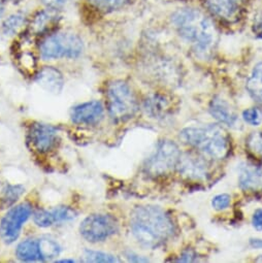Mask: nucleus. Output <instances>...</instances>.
I'll return each instance as SVG.
<instances>
[{
	"label": "nucleus",
	"mask_w": 262,
	"mask_h": 263,
	"mask_svg": "<svg viewBox=\"0 0 262 263\" xmlns=\"http://www.w3.org/2000/svg\"><path fill=\"white\" fill-rule=\"evenodd\" d=\"M181 152L178 146L171 141H162L158 144L154 154L146 163V172L153 177L169 174L178 166Z\"/></svg>",
	"instance_id": "nucleus-6"
},
{
	"label": "nucleus",
	"mask_w": 262,
	"mask_h": 263,
	"mask_svg": "<svg viewBox=\"0 0 262 263\" xmlns=\"http://www.w3.org/2000/svg\"><path fill=\"white\" fill-rule=\"evenodd\" d=\"M56 10L57 9L50 8L39 12L31 21V31L35 34H42L54 28L59 20V15Z\"/></svg>",
	"instance_id": "nucleus-16"
},
{
	"label": "nucleus",
	"mask_w": 262,
	"mask_h": 263,
	"mask_svg": "<svg viewBox=\"0 0 262 263\" xmlns=\"http://www.w3.org/2000/svg\"><path fill=\"white\" fill-rule=\"evenodd\" d=\"M36 82L45 90L55 94L59 93L63 88L62 74L53 67L43 68L36 77Z\"/></svg>",
	"instance_id": "nucleus-17"
},
{
	"label": "nucleus",
	"mask_w": 262,
	"mask_h": 263,
	"mask_svg": "<svg viewBox=\"0 0 262 263\" xmlns=\"http://www.w3.org/2000/svg\"><path fill=\"white\" fill-rule=\"evenodd\" d=\"M239 186L249 192L262 191V167L244 164L239 170Z\"/></svg>",
	"instance_id": "nucleus-14"
},
{
	"label": "nucleus",
	"mask_w": 262,
	"mask_h": 263,
	"mask_svg": "<svg viewBox=\"0 0 262 263\" xmlns=\"http://www.w3.org/2000/svg\"><path fill=\"white\" fill-rule=\"evenodd\" d=\"M88 2L99 11L109 12L122 8L128 0H88Z\"/></svg>",
	"instance_id": "nucleus-24"
},
{
	"label": "nucleus",
	"mask_w": 262,
	"mask_h": 263,
	"mask_svg": "<svg viewBox=\"0 0 262 263\" xmlns=\"http://www.w3.org/2000/svg\"><path fill=\"white\" fill-rule=\"evenodd\" d=\"M177 167L180 174L188 179L201 180L205 179L208 175L207 162L202 158L189 153L181 155Z\"/></svg>",
	"instance_id": "nucleus-11"
},
{
	"label": "nucleus",
	"mask_w": 262,
	"mask_h": 263,
	"mask_svg": "<svg viewBox=\"0 0 262 263\" xmlns=\"http://www.w3.org/2000/svg\"><path fill=\"white\" fill-rule=\"evenodd\" d=\"M173 23L179 34L200 54L209 53L217 43L218 33L212 21L194 9H183L175 13Z\"/></svg>",
	"instance_id": "nucleus-2"
},
{
	"label": "nucleus",
	"mask_w": 262,
	"mask_h": 263,
	"mask_svg": "<svg viewBox=\"0 0 262 263\" xmlns=\"http://www.w3.org/2000/svg\"><path fill=\"white\" fill-rule=\"evenodd\" d=\"M26 22V17L22 13H17L11 15L9 18L6 19L3 25V30L5 34L7 35H13L17 33L24 25Z\"/></svg>",
	"instance_id": "nucleus-20"
},
{
	"label": "nucleus",
	"mask_w": 262,
	"mask_h": 263,
	"mask_svg": "<svg viewBox=\"0 0 262 263\" xmlns=\"http://www.w3.org/2000/svg\"><path fill=\"white\" fill-rule=\"evenodd\" d=\"M247 149L254 158L262 161V131L250 135L247 140Z\"/></svg>",
	"instance_id": "nucleus-22"
},
{
	"label": "nucleus",
	"mask_w": 262,
	"mask_h": 263,
	"mask_svg": "<svg viewBox=\"0 0 262 263\" xmlns=\"http://www.w3.org/2000/svg\"><path fill=\"white\" fill-rule=\"evenodd\" d=\"M250 246L254 249H262V239L261 238H251Z\"/></svg>",
	"instance_id": "nucleus-32"
},
{
	"label": "nucleus",
	"mask_w": 262,
	"mask_h": 263,
	"mask_svg": "<svg viewBox=\"0 0 262 263\" xmlns=\"http://www.w3.org/2000/svg\"><path fill=\"white\" fill-rule=\"evenodd\" d=\"M82 40L73 33L58 32L47 36L41 44V55L45 60L77 58L83 52Z\"/></svg>",
	"instance_id": "nucleus-5"
},
{
	"label": "nucleus",
	"mask_w": 262,
	"mask_h": 263,
	"mask_svg": "<svg viewBox=\"0 0 262 263\" xmlns=\"http://www.w3.org/2000/svg\"><path fill=\"white\" fill-rule=\"evenodd\" d=\"M130 227L136 239L149 249L162 246L175 232L171 217L162 209L154 205L137 208L131 215Z\"/></svg>",
	"instance_id": "nucleus-1"
},
{
	"label": "nucleus",
	"mask_w": 262,
	"mask_h": 263,
	"mask_svg": "<svg viewBox=\"0 0 262 263\" xmlns=\"http://www.w3.org/2000/svg\"><path fill=\"white\" fill-rule=\"evenodd\" d=\"M59 262H74V260H67V259H65V260H60Z\"/></svg>",
	"instance_id": "nucleus-35"
},
{
	"label": "nucleus",
	"mask_w": 262,
	"mask_h": 263,
	"mask_svg": "<svg viewBox=\"0 0 262 263\" xmlns=\"http://www.w3.org/2000/svg\"><path fill=\"white\" fill-rule=\"evenodd\" d=\"M69 0H42V3L45 4L47 7L52 9H57L59 7L64 6Z\"/></svg>",
	"instance_id": "nucleus-30"
},
{
	"label": "nucleus",
	"mask_w": 262,
	"mask_h": 263,
	"mask_svg": "<svg viewBox=\"0 0 262 263\" xmlns=\"http://www.w3.org/2000/svg\"><path fill=\"white\" fill-rule=\"evenodd\" d=\"M31 215V205L22 203L13 208L3 219L0 225V234L7 243L14 242L22 229L23 224Z\"/></svg>",
	"instance_id": "nucleus-8"
},
{
	"label": "nucleus",
	"mask_w": 262,
	"mask_h": 263,
	"mask_svg": "<svg viewBox=\"0 0 262 263\" xmlns=\"http://www.w3.org/2000/svg\"><path fill=\"white\" fill-rule=\"evenodd\" d=\"M210 112L220 123L228 126H233L237 121V116L234 109L226 100L219 96H216L211 101Z\"/></svg>",
	"instance_id": "nucleus-15"
},
{
	"label": "nucleus",
	"mask_w": 262,
	"mask_h": 263,
	"mask_svg": "<svg viewBox=\"0 0 262 263\" xmlns=\"http://www.w3.org/2000/svg\"><path fill=\"white\" fill-rule=\"evenodd\" d=\"M231 197L228 194H219L216 195L212 200V205L216 211H223L227 209L230 204Z\"/></svg>",
	"instance_id": "nucleus-28"
},
{
	"label": "nucleus",
	"mask_w": 262,
	"mask_h": 263,
	"mask_svg": "<svg viewBox=\"0 0 262 263\" xmlns=\"http://www.w3.org/2000/svg\"><path fill=\"white\" fill-rule=\"evenodd\" d=\"M77 213L67 206H58L51 211H39L34 215V222L38 226L49 227L74 219Z\"/></svg>",
	"instance_id": "nucleus-13"
},
{
	"label": "nucleus",
	"mask_w": 262,
	"mask_h": 263,
	"mask_svg": "<svg viewBox=\"0 0 262 263\" xmlns=\"http://www.w3.org/2000/svg\"><path fill=\"white\" fill-rule=\"evenodd\" d=\"M39 243L43 260L55 258L60 254V246L51 238L39 239Z\"/></svg>",
	"instance_id": "nucleus-23"
},
{
	"label": "nucleus",
	"mask_w": 262,
	"mask_h": 263,
	"mask_svg": "<svg viewBox=\"0 0 262 263\" xmlns=\"http://www.w3.org/2000/svg\"><path fill=\"white\" fill-rule=\"evenodd\" d=\"M57 129L48 124H34L32 125L29 139L30 143L41 153L50 151L57 142Z\"/></svg>",
	"instance_id": "nucleus-9"
},
{
	"label": "nucleus",
	"mask_w": 262,
	"mask_h": 263,
	"mask_svg": "<svg viewBox=\"0 0 262 263\" xmlns=\"http://www.w3.org/2000/svg\"><path fill=\"white\" fill-rule=\"evenodd\" d=\"M254 32L255 34L260 37L262 40V20L258 21L255 25H254Z\"/></svg>",
	"instance_id": "nucleus-31"
},
{
	"label": "nucleus",
	"mask_w": 262,
	"mask_h": 263,
	"mask_svg": "<svg viewBox=\"0 0 262 263\" xmlns=\"http://www.w3.org/2000/svg\"><path fill=\"white\" fill-rule=\"evenodd\" d=\"M106 99L108 114L115 122H125L133 118L139 107L133 90L123 81H115L108 85Z\"/></svg>",
	"instance_id": "nucleus-4"
},
{
	"label": "nucleus",
	"mask_w": 262,
	"mask_h": 263,
	"mask_svg": "<svg viewBox=\"0 0 262 263\" xmlns=\"http://www.w3.org/2000/svg\"><path fill=\"white\" fill-rule=\"evenodd\" d=\"M85 257L86 260L88 262H103V263H114V262H119L120 260L110 255V254H106L103 252H97V251H90L87 250L85 252Z\"/></svg>",
	"instance_id": "nucleus-25"
},
{
	"label": "nucleus",
	"mask_w": 262,
	"mask_h": 263,
	"mask_svg": "<svg viewBox=\"0 0 262 263\" xmlns=\"http://www.w3.org/2000/svg\"><path fill=\"white\" fill-rule=\"evenodd\" d=\"M193 258H194V255L192 252H187V253H184V255L182 256V258L180 259V261H193Z\"/></svg>",
	"instance_id": "nucleus-33"
},
{
	"label": "nucleus",
	"mask_w": 262,
	"mask_h": 263,
	"mask_svg": "<svg viewBox=\"0 0 262 263\" xmlns=\"http://www.w3.org/2000/svg\"><path fill=\"white\" fill-rule=\"evenodd\" d=\"M102 104L95 100L77 105L71 110V120L76 124H95L102 118Z\"/></svg>",
	"instance_id": "nucleus-12"
},
{
	"label": "nucleus",
	"mask_w": 262,
	"mask_h": 263,
	"mask_svg": "<svg viewBox=\"0 0 262 263\" xmlns=\"http://www.w3.org/2000/svg\"><path fill=\"white\" fill-rule=\"evenodd\" d=\"M7 2H13V3H16V2H19V0H7Z\"/></svg>",
	"instance_id": "nucleus-36"
},
{
	"label": "nucleus",
	"mask_w": 262,
	"mask_h": 263,
	"mask_svg": "<svg viewBox=\"0 0 262 263\" xmlns=\"http://www.w3.org/2000/svg\"><path fill=\"white\" fill-rule=\"evenodd\" d=\"M252 224L257 230H262V209L255 211L252 217Z\"/></svg>",
	"instance_id": "nucleus-29"
},
{
	"label": "nucleus",
	"mask_w": 262,
	"mask_h": 263,
	"mask_svg": "<svg viewBox=\"0 0 262 263\" xmlns=\"http://www.w3.org/2000/svg\"><path fill=\"white\" fill-rule=\"evenodd\" d=\"M169 106L170 102L167 99L160 95H155L146 102L147 111H149L154 117L164 114V111L169 109Z\"/></svg>",
	"instance_id": "nucleus-21"
},
{
	"label": "nucleus",
	"mask_w": 262,
	"mask_h": 263,
	"mask_svg": "<svg viewBox=\"0 0 262 263\" xmlns=\"http://www.w3.org/2000/svg\"><path fill=\"white\" fill-rule=\"evenodd\" d=\"M180 138L185 144L214 160L224 159L229 153V137L219 125L188 127L181 131Z\"/></svg>",
	"instance_id": "nucleus-3"
},
{
	"label": "nucleus",
	"mask_w": 262,
	"mask_h": 263,
	"mask_svg": "<svg viewBox=\"0 0 262 263\" xmlns=\"http://www.w3.org/2000/svg\"><path fill=\"white\" fill-rule=\"evenodd\" d=\"M16 254L17 257L22 261L43 260L38 239H27L25 241H22L18 246Z\"/></svg>",
	"instance_id": "nucleus-18"
},
{
	"label": "nucleus",
	"mask_w": 262,
	"mask_h": 263,
	"mask_svg": "<svg viewBox=\"0 0 262 263\" xmlns=\"http://www.w3.org/2000/svg\"><path fill=\"white\" fill-rule=\"evenodd\" d=\"M204 4L215 16L231 22L238 17L245 0H204Z\"/></svg>",
	"instance_id": "nucleus-10"
},
{
	"label": "nucleus",
	"mask_w": 262,
	"mask_h": 263,
	"mask_svg": "<svg viewBox=\"0 0 262 263\" xmlns=\"http://www.w3.org/2000/svg\"><path fill=\"white\" fill-rule=\"evenodd\" d=\"M246 87L252 98L262 104V62L255 66L247 81Z\"/></svg>",
	"instance_id": "nucleus-19"
},
{
	"label": "nucleus",
	"mask_w": 262,
	"mask_h": 263,
	"mask_svg": "<svg viewBox=\"0 0 262 263\" xmlns=\"http://www.w3.org/2000/svg\"><path fill=\"white\" fill-rule=\"evenodd\" d=\"M242 118L248 124L253 126H258L262 122V111L259 108L251 107L244 110Z\"/></svg>",
	"instance_id": "nucleus-26"
},
{
	"label": "nucleus",
	"mask_w": 262,
	"mask_h": 263,
	"mask_svg": "<svg viewBox=\"0 0 262 263\" xmlns=\"http://www.w3.org/2000/svg\"><path fill=\"white\" fill-rule=\"evenodd\" d=\"M23 192V188L20 186H13V187H9L6 192H5V196H4V202L6 205H10L12 203H14L22 194Z\"/></svg>",
	"instance_id": "nucleus-27"
},
{
	"label": "nucleus",
	"mask_w": 262,
	"mask_h": 263,
	"mask_svg": "<svg viewBox=\"0 0 262 263\" xmlns=\"http://www.w3.org/2000/svg\"><path fill=\"white\" fill-rule=\"evenodd\" d=\"M80 231L91 242L102 241L118 231V223L109 215H92L82 222Z\"/></svg>",
	"instance_id": "nucleus-7"
},
{
	"label": "nucleus",
	"mask_w": 262,
	"mask_h": 263,
	"mask_svg": "<svg viewBox=\"0 0 262 263\" xmlns=\"http://www.w3.org/2000/svg\"><path fill=\"white\" fill-rule=\"evenodd\" d=\"M5 5H4V3L2 2V0H0V19L3 18V16L5 15Z\"/></svg>",
	"instance_id": "nucleus-34"
}]
</instances>
